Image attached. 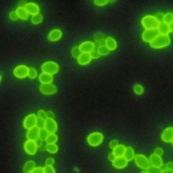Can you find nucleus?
Instances as JSON below:
<instances>
[{"instance_id":"7","label":"nucleus","mask_w":173,"mask_h":173,"mask_svg":"<svg viewBox=\"0 0 173 173\" xmlns=\"http://www.w3.org/2000/svg\"><path fill=\"white\" fill-rule=\"evenodd\" d=\"M159 36V33L157 29H151V30H144L142 34V38L144 42L150 43Z\"/></svg>"},{"instance_id":"3","label":"nucleus","mask_w":173,"mask_h":173,"mask_svg":"<svg viewBox=\"0 0 173 173\" xmlns=\"http://www.w3.org/2000/svg\"><path fill=\"white\" fill-rule=\"evenodd\" d=\"M41 71H42V73H46L53 76L60 71V66L56 62L46 61L41 65Z\"/></svg>"},{"instance_id":"21","label":"nucleus","mask_w":173,"mask_h":173,"mask_svg":"<svg viewBox=\"0 0 173 173\" xmlns=\"http://www.w3.org/2000/svg\"><path fill=\"white\" fill-rule=\"evenodd\" d=\"M15 13H16V14H17L18 18L22 19V20H27L28 17H29V13H27L26 9L23 6H19V7L16 8Z\"/></svg>"},{"instance_id":"37","label":"nucleus","mask_w":173,"mask_h":173,"mask_svg":"<svg viewBox=\"0 0 173 173\" xmlns=\"http://www.w3.org/2000/svg\"><path fill=\"white\" fill-rule=\"evenodd\" d=\"M134 92L137 94V95H142L144 93V87L140 84H136L134 86Z\"/></svg>"},{"instance_id":"50","label":"nucleus","mask_w":173,"mask_h":173,"mask_svg":"<svg viewBox=\"0 0 173 173\" xmlns=\"http://www.w3.org/2000/svg\"><path fill=\"white\" fill-rule=\"evenodd\" d=\"M162 173H173V169H169V168H166L162 170Z\"/></svg>"},{"instance_id":"41","label":"nucleus","mask_w":173,"mask_h":173,"mask_svg":"<svg viewBox=\"0 0 173 173\" xmlns=\"http://www.w3.org/2000/svg\"><path fill=\"white\" fill-rule=\"evenodd\" d=\"M163 15L164 14L163 13H156V14L154 16H155V18L161 23V22H163Z\"/></svg>"},{"instance_id":"55","label":"nucleus","mask_w":173,"mask_h":173,"mask_svg":"<svg viewBox=\"0 0 173 173\" xmlns=\"http://www.w3.org/2000/svg\"><path fill=\"white\" fill-rule=\"evenodd\" d=\"M171 144H173V140H172V142H171Z\"/></svg>"},{"instance_id":"6","label":"nucleus","mask_w":173,"mask_h":173,"mask_svg":"<svg viewBox=\"0 0 173 173\" xmlns=\"http://www.w3.org/2000/svg\"><path fill=\"white\" fill-rule=\"evenodd\" d=\"M37 116L36 114L32 113V114H29L25 117L23 121V127L29 130L33 127H36L37 125Z\"/></svg>"},{"instance_id":"52","label":"nucleus","mask_w":173,"mask_h":173,"mask_svg":"<svg viewBox=\"0 0 173 173\" xmlns=\"http://www.w3.org/2000/svg\"><path fill=\"white\" fill-rule=\"evenodd\" d=\"M169 29H170V32L173 33V22H171V23L169 24Z\"/></svg>"},{"instance_id":"48","label":"nucleus","mask_w":173,"mask_h":173,"mask_svg":"<svg viewBox=\"0 0 173 173\" xmlns=\"http://www.w3.org/2000/svg\"><path fill=\"white\" fill-rule=\"evenodd\" d=\"M47 117L50 118V119L55 120V115H54V113H53L52 111H48V112H47Z\"/></svg>"},{"instance_id":"36","label":"nucleus","mask_w":173,"mask_h":173,"mask_svg":"<svg viewBox=\"0 0 173 173\" xmlns=\"http://www.w3.org/2000/svg\"><path fill=\"white\" fill-rule=\"evenodd\" d=\"M37 118H39V119H41V120H47L48 119V117H47V112H45L44 110H38V112H37Z\"/></svg>"},{"instance_id":"20","label":"nucleus","mask_w":173,"mask_h":173,"mask_svg":"<svg viewBox=\"0 0 173 173\" xmlns=\"http://www.w3.org/2000/svg\"><path fill=\"white\" fill-rule=\"evenodd\" d=\"M104 45H105V46H106V48L108 49V50L111 52V51H114L115 49L117 48V41L115 40L113 37H106V38H105Z\"/></svg>"},{"instance_id":"32","label":"nucleus","mask_w":173,"mask_h":173,"mask_svg":"<svg viewBox=\"0 0 173 173\" xmlns=\"http://www.w3.org/2000/svg\"><path fill=\"white\" fill-rule=\"evenodd\" d=\"M163 22L168 24V25H169L171 22H173V13H164V15H163Z\"/></svg>"},{"instance_id":"12","label":"nucleus","mask_w":173,"mask_h":173,"mask_svg":"<svg viewBox=\"0 0 173 173\" xmlns=\"http://www.w3.org/2000/svg\"><path fill=\"white\" fill-rule=\"evenodd\" d=\"M81 53H92L95 50V44L92 41H83L79 46Z\"/></svg>"},{"instance_id":"54","label":"nucleus","mask_w":173,"mask_h":173,"mask_svg":"<svg viewBox=\"0 0 173 173\" xmlns=\"http://www.w3.org/2000/svg\"><path fill=\"white\" fill-rule=\"evenodd\" d=\"M0 81H1V76H0Z\"/></svg>"},{"instance_id":"13","label":"nucleus","mask_w":173,"mask_h":173,"mask_svg":"<svg viewBox=\"0 0 173 173\" xmlns=\"http://www.w3.org/2000/svg\"><path fill=\"white\" fill-rule=\"evenodd\" d=\"M161 138L163 143H171L173 140V127H167L163 129Z\"/></svg>"},{"instance_id":"30","label":"nucleus","mask_w":173,"mask_h":173,"mask_svg":"<svg viewBox=\"0 0 173 173\" xmlns=\"http://www.w3.org/2000/svg\"><path fill=\"white\" fill-rule=\"evenodd\" d=\"M42 20H43V16H42V14H41L40 13L32 16V23L33 24H39Z\"/></svg>"},{"instance_id":"27","label":"nucleus","mask_w":173,"mask_h":173,"mask_svg":"<svg viewBox=\"0 0 173 173\" xmlns=\"http://www.w3.org/2000/svg\"><path fill=\"white\" fill-rule=\"evenodd\" d=\"M57 141H59V138H57L56 133H54V134H49L45 142L47 144H56L57 143Z\"/></svg>"},{"instance_id":"14","label":"nucleus","mask_w":173,"mask_h":173,"mask_svg":"<svg viewBox=\"0 0 173 173\" xmlns=\"http://www.w3.org/2000/svg\"><path fill=\"white\" fill-rule=\"evenodd\" d=\"M112 164L115 168H118V169H121V168H125L127 167L128 162L125 160V157H117L113 162Z\"/></svg>"},{"instance_id":"43","label":"nucleus","mask_w":173,"mask_h":173,"mask_svg":"<svg viewBox=\"0 0 173 173\" xmlns=\"http://www.w3.org/2000/svg\"><path fill=\"white\" fill-rule=\"evenodd\" d=\"M90 55H91V56H92V60H98V57L101 56V55L98 52V50H94L92 53H90Z\"/></svg>"},{"instance_id":"40","label":"nucleus","mask_w":173,"mask_h":173,"mask_svg":"<svg viewBox=\"0 0 173 173\" xmlns=\"http://www.w3.org/2000/svg\"><path fill=\"white\" fill-rule=\"evenodd\" d=\"M108 2H109V1H107V0H95V1H94V4H95L96 6H100V7H102V6H105Z\"/></svg>"},{"instance_id":"9","label":"nucleus","mask_w":173,"mask_h":173,"mask_svg":"<svg viewBox=\"0 0 173 173\" xmlns=\"http://www.w3.org/2000/svg\"><path fill=\"white\" fill-rule=\"evenodd\" d=\"M28 74H29V68L26 65H18V66H16L13 70L14 77L18 79H24L28 77Z\"/></svg>"},{"instance_id":"29","label":"nucleus","mask_w":173,"mask_h":173,"mask_svg":"<svg viewBox=\"0 0 173 173\" xmlns=\"http://www.w3.org/2000/svg\"><path fill=\"white\" fill-rule=\"evenodd\" d=\"M48 135H49V133H48V131L45 128L39 129V140L41 142H45Z\"/></svg>"},{"instance_id":"53","label":"nucleus","mask_w":173,"mask_h":173,"mask_svg":"<svg viewBox=\"0 0 173 173\" xmlns=\"http://www.w3.org/2000/svg\"><path fill=\"white\" fill-rule=\"evenodd\" d=\"M141 173H148V172H147V171H146V170H144V171H142V172H141Z\"/></svg>"},{"instance_id":"4","label":"nucleus","mask_w":173,"mask_h":173,"mask_svg":"<svg viewBox=\"0 0 173 173\" xmlns=\"http://www.w3.org/2000/svg\"><path fill=\"white\" fill-rule=\"evenodd\" d=\"M103 134L101 132H93L87 137V143L90 146H98L103 142Z\"/></svg>"},{"instance_id":"51","label":"nucleus","mask_w":173,"mask_h":173,"mask_svg":"<svg viewBox=\"0 0 173 173\" xmlns=\"http://www.w3.org/2000/svg\"><path fill=\"white\" fill-rule=\"evenodd\" d=\"M167 168L173 169V163H172V162H169V163H167Z\"/></svg>"},{"instance_id":"28","label":"nucleus","mask_w":173,"mask_h":173,"mask_svg":"<svg viewBox=\"0 0 173 173\" xmlns=\"http://www.w3.org/2000/svg\"><path fill=\"white\" fill-rule=\"evenodd\" d=\"M45 149L49 153H56L57 150H59V147H57L56 144H46Z\"/></svg>"},{"instance_id":"8","label":"nucleus","mask_w":173,"mask_h":173,"mask_svg":"<svg viewBox=\"0 0 173 173\" xmlns=\"http://www.w3.org/2000/svg\"><path fill=\"white\" fill-rule=\"evenodd\" d=\"M37 144L36 141H30V140H27V141L24 143V150L25 152L31 156L35 155L37 151Z\"/></svg>"},{"instance_id":"22","label":"nucleus","mask_w":173,"mask_h":173,"mask_svg":"<svg viewBox=\"0 0 173 173\" xmlns=\"http://www.w3.org/2000/svg\"><path fill=\"white\" fill-rule=\"evenodd\" d=\"M159 35L162 36H168V34L170 33V29H169V25L164 22H161L159 24V26L157 28Z\"/></svg>"},{"instance_id":"10","label":"nucleus","mask_w":173,"mask_h":173,"mask_svg":"<svg viewBox=\"0 0 173 173\" xmlns=\"http://www.w3.org/2000/svg\"><path fill=\"white\" fill-rule=\"evenodd\" d=\"M40 92L44 94V95H54L57 92V88L56 85L52 84V83H47V84H41L39 87Z\"/></svg>"},{"instance_id":"42","label":"nucleus","mask_w":173,"mask_h":173,"mask_svg":"<svg viewBox=\"0 0 173 173\" xmlns=\"http://www.w3.org/2000/svg\"><path fill=\"white\" fill-rule=\"evenodd\" d=\"M119 144H119L118 140H113V141H111V142L109 143V147L111 148V149H114V148L117 147Z\"/></svg>"},{"instance_id":"5","label":"nucleus","mask_w":173,"mask_h":173,"mask_svg":"<svg viewBox=\"0 0 173 173\" xmlns=\"http://www.w3.org/2000/svg\"><path fill=\"white\" fill-rule=\"evenodd\" d=\"M135 163L136 166L142 169H147L148 167H150V162L149 159H148L146 156L143 155V154H138L135 155V158H134Z\"/></svg>"},{"instance_id":"34","label":"nucleus","mask_w":173,"mask_h":173,"mask_svg":"<svg viewBox=\"0 0 173 173\" xmlns=\"http://www.w3.org/2000/svg\"><path fill=\"white\" fill-rule=\"evenodd\" d=\"M146 171L148 173H162V169L160 167H153V166H150L146 169Z\"/></svg>"},{"instance_id":"24","label":"nucleus","mask_w":173,"mask_h":173,"mask_svg":"<svg viewBox=\"0 0 173 173\" xmlns=\"http://www.w3.org/2000/svg\"><path fill=\"white\" fill-rule=\"evenodd\" d=\"M125 150H126L125 145L119 144L117 147L114 148L112 153H113L115 156H116V158H117V157H123V155H125Z\"/></svg>"},{"instance_id":"16","label":"nucleus","mask_w":173,"mask_h":173,"mask_svg":"<svg viewBox=\"0 0 173 173\" xmlns=\"http://www.w3.org/2000/svg\"><path fill=\"white\" fill-rule=\"evenodd\" d=\"M91 60H92V56L89 53H81L80 56L78 57V60H77L78 63L79 65H82V66L89 64L90 62H91Z\"/></svg>"},{"instance_id":"1","label":"nucleus","mask_w":173,"mask_h":173,"mask_svg":"<svg viewBox=\"0 0 173 173\" xmlns=\"http://www.w3.org/2000/svg\"><path fill=\"white\" fill-rule=\"evenodd\" d=\"M141 24L145 30H151L157 29L160 22L155 18L154 15H144L141 20Z\"/></svg>"},{"instance_id":"31","label":"nucleus","mask_w":173,"mask_h":173,"mask_svg":"<svg viewBox=\"0 0 173 173\" xmlns=\"http://www.w3.org/2000/svg\"><path fill=\"white\" fill-rule=\"evenodd\" d=\"M98 52L100 53L101 56H107V55H108V54L110 53V51L106 48L105 45H101V46H98Z\"/></svg>"},{"instance_id":"19","label":"nucleus","mask_w":173,"mask_h":173,"mask_svg":"<svg viewBox=\"0 0 173 173\" xmlns=\"http://www.w3.org/2000/svg\"><path fill=\"white\" fill-rule=\"evenodd\" d=\"M61 37H62V32L60 29H54L49 33L48 39L50 41H57L61 38Z\"/></svg>"},{"instance_id":"49","label":"nucleus","mask_w":173,"mask_h":173,"mask_svg":"<svg viewBox=\"0 0 173 173\" xmlns=\"http://www.w3.org/2000/svg\"><path fill=\"white\" fill-rule=\"evenodd\" d=\"M108 159H109V161H111V162H113L115 159H116V156H115L113 153H110L109 155H108Z\"/></svg>"},{"instance_id":"25","label":"nucleus","mask_w":173,"mask_h":173,"mask_svg":"<svg viewBox=\"0 0 173 173\" xmlns=\"http://www.w3.org/2000/svg\"><path fill=\"white\" fill-rule=\"evenodd\" d=\"M36 162L35 161H28L25 163L23 167V173H30L32 170H34V168H36Z\"/></svg>"},{"instance_id":"23","label":"nucleus","mask_w":173,"mask_h":173,"mask_svg":"<svg viewBox=\"0 0 173 173\" xmlns=\"http://www.w3.org/2000/svg\"><path fill=\"white\" fill-rule=\"evenodd\" d=\"M39 81L41 84H47V83H52V81L54 80V78L52 75H49L46 73H41L39 75Z\"/></svg>"},{"instance_id":"11","label":"nucleus","mask_w":173,"mask_h":173,"mask_svg":"<svg viewBox=\"0 0 173 173\" xmlns=\"http://www.w3.org/2000/svg\"><path fill=\"white\" fill-rule=\"evenodd\" d=\"M44 128L48 131L49 134H54L57 131V123L55 120L48 118L47 120H45Z\"/></svg>"},{"instance_id":"17","label":"nucleus","mask_w":173,"mask_h":173,"mask_svg":"<svg viewBox=\"0 0 173 173\" xmlns=\"http://www.w3.org/2000/svg\"><path fill=\"white\" fill-rule=\"evenodd\" d=\"M149 162H150V166L157 167H160V168L163 167V159H162L161 156L156 155L155 153L150 155Z\"/></svg>"},{"instance_id":"26","label":"nucleus","mask_w":173,"mask_h":173,"mask_svg":"<svg viewBox=\"0 0 173 173\" xmlns=\"http://www.w3.org/2000/svg\"><path fill=\"white\" fill-rule=\"evenodd\" d=\"M123 157L125 158V160L127 162L129 161H133L134 158H135V152H134V149L131 146H128L126 147V150H125V153L123 155Z\"/></svg>"},{"instance_id":"45","label":"nucleus","mask_w":173,"mask_h":173,"mask_svg":"<svg viewBox=\"0 0 173 173\" xmlns=\"http://www.w3.org/2000/svg\"><path fill=\"white\" fill-rule=\"evenodd\" d=\"M54 163H55V159L53 157H49L45 162V166H53Z\"/></svg>"},{"instance_id":"44","label":"nucleus","mask_w":173,"mask_h":173,"mask_svg":"<svg viewBox=\"0 0 173 173\" xmlns=\"http://www.w3.org/2000/svg\"><path fill=\"white\" fill-rule=\"evenodd\" d=\"M30 173H44V168L41 167H37L34 168V170H32Z\"/></svg>"},{"instance_id":"39","label":"nucleus","mask_w":173,"mask_h":173,"mask_svg":"<svg viewBox=\"0 0 173 173\" xmlns=\"http://www.w3.org/2000/svg\"><path fill=\"white\" fill-rule=\"evenodd\" d=\"M44 173H56V169L53 166H45L44 167Z\"/></svg>"},{"instance_id":"33","label":"nucleus","mask_w":173,"mask_h":173,"mask_svg":"<svg viewBox=\"0 0 173 173\" xmlns=\"http://www.w3.org/2000/svg\"><path fill=\"white\" fill-rule=\"evenodd\" d=\"M71 54H72V56H73L74 57H75V59L78 60V57H79V56H80V54H81V52H80V50H79V46H74V47L72 48Z\"/></svg>"},{"instance_id":"47","label":"nucleus","mask_w":173,"mask_h":173,"mask_svg":"<svg viewBox=\"0 0 173 173\" xmlns=\"http://www.w3.org/2000/svg\"><path fill=\"white\" fill-rule=\"evenodd\" d=\"M154 153L156 155H158V156H161L162 157V155H163V149L161 147H158V148H156V149L154 150Z\"/></svg>"},{"instance_id":"15","label":"nucleus","mask_w":173,"mask_h":173,"mask_svg":"<svg viewBox=\"0 0 173 173\" xmlns=\"http://www.w3.org/2000/svg\"><path fill=\"white\" fill-rule=\"evenodd\" d=\"M24 8L26 9V11L29 14L35 15V14L39 13V7L37 3H34V2L26 3L25 6H24Z\"/></svg>"},{"instance_id":"2","label":"nucleus","mask_w":173,"mask_h":173,"mask_svg":"<svg viewBox=\"0 0 173 173\" xmlns=\"http://www.w3.org/2000/svg\"><path fill=\"white\" fill-rule=\"evenodd\" d=\"M170 37L169 36H162L159 35L157 37H156L152 42H150V46L154 49H162L167 47L170 44Z\"/></svg>"},{"instance_id":"18","label":"nucleus","mask_w":173,"mask_h":173,"mask_svg":"<svg viewBox=\"0 0 173 173\" xmlns=\"http://www.w3.org/2000/svg\"><path fill=\"white\" fill-rule=\"evenodd\" d=\"M27 140H30V141H37L39 139V128L36 127H33L31 129L28 130V132L26 134Z\"/></svg>"},{"instance_id":"38","label":"nucleus","mask_w":173,"mask_h":173,"mask_svg":"<svg viewBox=\"0 0 173 173\" xmlns=\"http://www.w3.org/2000/svg\"><path fill=\"white\" fill-rule=\"evenodd\" d=\"M44 125H45V121L37 118V125H36V126H37V128L41 129V128H44Z\"/></svg>"},{"instance_id":"46","label":"nucleus","mask_w":173,"mask_h":173,"mask_svg":"<svg viewBox=\"0 0 173 173\" xmlns=\"http://www.w3.org/2000/svg\"><path fill=\"white\" fill-rule=\"evenodd\" d=\"M10 18H11V20H13V21H15V20L18 19V16H17V14H16L15 11L10 13Z\"/></svg>"},{"instance_id":"35","label":"nucleus","mask_w":173,"mask_h":173,"mask_svg":"<svg viewBox=\"0 0 173 173\" xmlns=\"http://www.w3.org/2000/svg\"><path fill=\"white\" fill-rule=\"evenodd\" d=\"M37 76V72L35 68H29V74H28V77L30 79H36Z\"/></svg>"}]
</instances>
